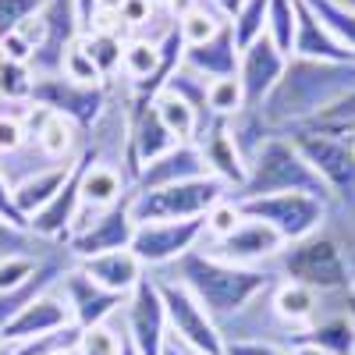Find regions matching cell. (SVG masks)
I'll return each instance as SVG.
<instances>
[{
    "label": "cell",
    "instance_id": "obj_3",
    "mask_svg": "<svg viewBox=\"0 0 355 355\" xmlns=\"http://www.w3.org/2000/svg\"><path fill=\"white\" fill-rule=\"evenodd\" d=\"M277 192H302L334 206L327 185L320 182V174L309 167V160L299 153V146L288 135H270L249 157V178L231 199H259V196H277Z\"/></svg>",
    "mask_w": 355,
    "mask_h": 355
},
{
    "label": "cell",
    "instance_id": "obj_26",
    "mask_svg": "<svg viewBox=\"0 0 355 355\" xmlns=\"http://www.w3.org/2000/svg\"><path fill=\"white\" fill-rule=\"evenodd\" d=\"M71 171H75V160L71 164H53V167H43V171H36V174H28L25 182H18L15 189H11V196H15V206L18 210L33 220V214H40L43 206L61 192V185L71 178Z\"/></svg>",
    "mask_w": 355,
    "mask_h": 355
},
{
    "label": "cell",
    "instance_id": "obj_52",
    "mask_svg": "<svg viewBox=\"0 0 355 355\" xmlns=\"http://www.w3.org/2000/svg\"><path fill=\"white\" fill-rule=\"evenodd\" d=\"M348 139H352V146H355V132H352V135H348Z\"/></svg>",
    "mask_w": 355,
    "mask_h": 355
},
{
    "label": "cell",
    "instance_id": "obj_51",
    "mask_svg": "<svg viewBox=\"0 0 355 355\" xmlns=\"http://www.w3.org/2000/svg\"><path fill=\"white\" fill-rule=\"evenodd\" d=\"M0 355H15V348H11V345H4V341H0Z\"/></svg>",
    "mask_w": 355,
    "mask_h": 355
},
{
    "label": "cell",
    "instance_id": "obj_16",
    "mask_svg": "<svg viewBox=\"0 0 355 355\" xmlns=\"http://www.w3.org/2000/svg\"><path fill=\"white\" fill-rule=\"evenodd\" d=\"M68 323H75V320H71L64 299L57 295V284H53L50 291L36 295V299L28 302L4 331H0V341L15 348V345H25V341H33V338H43V334L61 331V327H68Z\"/></svg>",
    "mask_w": 355,
    "mask_h": 355
},
{
    "label": "cell",
    "instance_id": "obj_6",
    "mask_svg": "<svg viewBox=\"0 0 355 355\" xmlns=\"http://www.w3.org/2000/svg\"><path fill=\"white\" fill-rule=\"evenodd\" d=\"M288 139L299 146V153L309 160V167L327 185L334 206L331 210L355 214V146L348 135H327V132H288Z\"/></svg>",
    "mask_w": 355,
    "mask_h": 355
},
{
    "label": "cell",
    "instance_id": "obj_48",
    "mask_svg": "<svg viewBox=\"0 0 355 355\" xmlns=\"http://www.w3.org/2000/svg\"><path fill=\"white\" fill-rule=\"evenodd\" d=\"M288 355H331V352H323V348H316V345H291Z\"/></svg>",
    "mask_w": 355,
    "mask_h": 355
},
{
    "label": "cell",
    "instance_id": "obj_36",
    "mask_svg": "<svg viewBox=\"0 0 355 355\" xmlns=\"http://www.w3.org/2000/svg\"><path fill=\"white\" fill-rule=\"evenodd\" d=\"M57 249H61L57 242H43L33 231L0 220V259H8V256H50Z\"/></svg>",
    "mask_w": 355,
    "mask_h": 355
},
{
    "label": "cell",
    "instance_id": "obj_17",
    "mask_svg": "<svg viewBox=\"0 0 355 355\" xmlns=\"http://www.w3.org/2000/svg\"><path fill=\"white\" fill-rule=\"evenodd\" d=\"M196 146H199V153H202V160H206V171H210L217 182H224V185L231 189V196L245 185L249 164H245V157L239 153V146H234V139H231V132H227V121L214 117V121L199 132Z\"/></svg>",
    "mask_w": 355,
    "mask_h": 355
},
{
    "label": "cell",
    "instance_id": "obj_22",
    "mask_svg": "<svg viewBox=\"0 0 355 355\" xmlns=\"http://www.w3.org/2000/svg\"><path fill=\"white\" fill-rule=\"evenodd\" d=\"M239 43H234V33H231V21L220 28V33L214 40H206L199 46H185L182 53V64L196 75H202L206 82H214V78H231V75H239Z\"/></svg>",
    "mask_w": 355,
    "mask_h": 355
},
{
    "label": "cell",
    "instance_id": "obj_15",
    "mask_svg": "<svg viewBox=\"0 0 355 355\" xmlns=\"http://www.w3.org/2000/svg\"><path fill=\"white\" fill-rule=\"evenodd\" d=\"M132 234H135V220L128 217V202H117L110 210H103L89 227H82L78 234L64 239V249L78 263V259H93V256H103V252L128 249Z\"/></svg>",
    "mask_w": 355,
    "mask_h": 355
},
{
    "label": "cell",
    "instance_id": "obj_18",
    "mask_svg": "<svg viewBox=\"0 0 355 355\" xmlns=\"http://www.w3.org/2000/svg\"><path fill=\"white\" fill-rule=\"evenodd\" d=\"M284 68H288V57L266 36H259L256 43H249L242 50V57H239V82L245 89V103L249 107H259L266 96H270V89L281 82Z\"/></svg>",
    "mask_w": 355,
    "mask_h": 355
},
{
    "label": "cell",
    "instance_id": "obj_34",
    "mask_svg": "<svg viewBox=\"0 0 355 355\" xmlns=\"http://www.w3.org/2000/svg\"><path fill=\"white\" fill-rule=\"evenodd\" d=\"M309 132H327V135H352L355 132V89H348V93L341 100H334L327 110H320L309 125H302ZM299 132V128H295Z\"/></svg>",
    "mask_w": 355,
    "mask_h": 355
},
{
    "label": "cell",
    "instance_id": "obj_27",
    "mask_svg": "<svg viewBox=\"0 0 355 355\" xmlns=\"http://www.w3.org/2000/svg\"><path fill=\"white\" fill-rule=\"evenodd\" d=\"M295 345H316L331 355H355V320L348 309H338L331 316H320L313 327H306Z\"/></svg>",
    "mask_w": 355,
    "mask_h": 355
},
{
    "label": "cell",
    "instance_id": "obj_30",
    "mask_svg": "<svg viewBox=\"0 0 355 355\" xmlns=\"http://www.w3.org/2000/svg\"><path fill=\"white\" fill-rule=\"evenodd\" d=\"M125 40L121 33H110V28H93V33L78 36L82 50L89 53V61L100 68V75L110 82L117 71H121V53H125Z\"/></svg>",
    "mask_w": 355,
    "mask_h": 355
},
{
    "label": "cell",
    "instance_id": "obj_7",
    "mask_svg": "<svg viewBox=\"0 0 355 355\" xmlns=\"http://www.w3.org/2000/svg\"><path fill=\"white\" fill-rule=\"evenodd\" d=\"M239 210L249 217V220H263L270 224L284 245L291 242H302L309 234L323 231L327 224V214L331 206L316 199V196H302V192H277V196H259V199H234Z\"/></svg>",
    "mask_w": 355,
    "mask_h": 355
},
{
    "label": "cell",
    "instance_id": "obj_5",
    "mask_svg": "<svg viewBox=\"0 0 355 355\" xmlns=\"http://www.w3.org/2000/svg\"><path fill=\"white\" fill-rule=\"evenodd\" d=\"M227 196L231 189L217 182L214 174H206V178H192V182H178L150 192H128L125 202L135 224H150V220H199Z\"/></svg>",
    "mask_w": 355,
    "mask_h": 355
},
{
    "label": "cell",
    "instance_id": "obj_4",
    "mask_svg": "<svg viewBox=\"0 0 355 355\" xmlns=\"http://www.w3.org/2000/svg\"><path fill=\"white\" fill-rule=\"evenodd\" d=\"M270 270L281 281H295V284L313 288L316 295H345L355 284L352 266H348L341 245L327 231H316L302 242L284 245L277 252V259L270 263Z\"/></svg>",
    "mask_w": 355,
    "mask_h": 355
},
{
    "label": "cell",
    "instance_id": "obj_19",
    "mask_svg": "<svg viewBox=\"0 0 355 355\" xmlns=\"http://www.w3.org/2000/svg\"><path fill=\"white\" fill-rule=\"evenodd\" d=\"M82 167H85V150H82V157L75 160V171H71L68 182L61 185V192H57V196L43 206V210L33 214V220H28V231H33L36 239L64 245L68 231H71V224H75V214H78V206H82V196H78Z\"/></svg>",
    "mask_w": 355,
    "mask_h": 355
},
{
    "label": "cell",
    "instance_id": "obj_46",
    "mask_svg": "<svg viewBox=\"0 0 355 355\" xmlns=\"http://www.w3.org/2000/svg\"><path fill=\"white\" fill-rule=\"evenodd\" d=\"M75 4H78V25H82V36H85L89 28H93V18L103 11L107 0H75Z\"/></svg>",
    "mask_w": 355,
    "mask_h": 355
},
{
    "label": "cell",
    "instance_id": "obj_29",
    "mask_svg": "<svg viewBox=\"0 0 355 355\" xmlns=\"http://www.w3.org/2000/svg\"><path fill=\"white\" fill-rule=\"evenodd\" d=\"M224 25H227V18L210 4V0H196L185 15H178V36H182L185 46H199L206 40H214Z\"/></svg>",
    "mask_w": 355,
    "mask_h": 355
},
{
    "label": "cell",
    "instance_id": "obj_35",
    "mask_svg": "<svg viewBox=\"0 0 355 355\" xmlns=\"http://www.w3.org/2000/svg\"><path fill=\"white\" fill-rule=\"evenodd\" d=\"M266 11H270V0H242V8L231 18V33L239 50H245L266 33Z\"/></svg>",
    "mask_w": 355,
    "mask_h": 355
},
{
    "label": "cell",
    "instance_id": "obj_20",
    "mask_svg": "<svg viewBox=\"0 0 355 355\" xmlns=\"http://www.w3.org/2000/svg\"><path fill=\"white\" fill-rule=\"evenodd\" d=\"M206 160L199 153L196 142H178L174 150H167L164 157H157L153 164H146L135 178L132 192H150V189H164V185H178V182H192V178H206Z\"/></svg>",
    "mask_w": 355,
    "mask_h": 355
},
{
    "label": "cell",
    "instance_id": "obj_39",
    "mask_svg": "<svg viewBox=\"0 0 355 355\" xmlns=\"http://www.w3.org/2000/svg\"><path fill=\"white\" fill-rule=\"evenodd\" d=\"M242 220H245V214L239 210V202H234V199L227 196V199H220V202L214 206V210L202 217L206 239H210V242H220V239H227V234H231L234 227H239Z\"/></svg>",
    "mask_w": 355,
    "mask_h": 355
},
{
    "label": "cell",
    "instance_id": "obj_41",
    "mask_svg": "<svg viewBox=\"0 0 355 355\" xmlns=\"http://www.w3.org/2000/svg\"><path fill=\"white\" fill-rule=\"evenodd\" d=\"M25 146H28V125H25V114L0 110V160H8V157L21 153Z\"/></svg>",
    "mask_w": 355,
    "mask_h": 355
},
{
    "label": "cell",
    "instance_id": "obj_38",
    "mask_svg": "<svg viewBox=\"0 0 355 355\" xmlns=\"http://www.w3.org/2000/svg\"><path fill=\"white\" fill-rule=\"evenodd\" d=\"M121 345H125V327L117 331L114 320L107 323H96V327H85L78 334V355H121Z\"/></svg>",
    "mask_w": 355,
    "mask_h": 355
},
{
    "label": "cell",
    "instance_id": "obj_9",
    "mask_svg": "<svg viewBox=\"0 0 355 355\" xmlns=\"http://www.w3.org/2000/svg\"><path fill=\"white\" fill-rule=\"evenodd\" d=\"M33 103L50 110V114L68 117L82 132H93L110 107V82L107 85H82V82H71L64 75H36Z\"/></svg>",
    "mask_w": 355,
    "mask_h": 355
},
{
    "label": "cell",
    "instance_id": "obj_37",
    "mask_svg": "<svg viewBox=\"0 0 355 355\" xmlns=\"http://www.w3.org/2000/svg\"><path fill=\"white\" fill-rule=\"evenodd\" d=\"M302 4L331 28V33L348 46V53L355 57V11H348V8H341V4H334V0H302Z\"/></svg>",
    "mask_w": 355,
    "mask_h": 355
},
{
    "label": "cell",
    "instance_id": "obj_47",
    "mask_svg": "<svg viewBox=\"0 0 355 355\" xmlns=\"http://www.w3.org/2000/svg\"><path fill=\"white\" fill-rule=\"evenodd\" d=\"M210 4H214V8H217V11L227 18V21H231V18H234V11L242 8V0H210Z\"/></svg>",
    "mask_w": 355,
    "mask_h": 355
},
{
    "label": "cell",
    "instance_id": "obj_44",
    "mask_svg": "<svg viewBox=\"0 0 355 355\" xmlns=\"http://www.w3.org/2000/svg\"><path fill=\"white\" fill-rule=\"evenodd\" d=\"M0 220H8V224H15V227H25V231H28V217L15 206V196H11V185H8L4 171H0Z\"/></svg>",
    "mask_w": 355,
    "mask_h": 355
},
{
    "label": "cell",
    "instance_id": "obj_12",
    "mask_svg": "<svg viewBox=\"0 0 355 355\" xmlns=\"http://www.w3.org/2000/svg\"><path fill=\"white\" fill-rule=\"evenodd\" d=\"M25 125H28V142L36 146L46 164H71L85 150L89 135L75 121H68V117H61V114H50L36 103H28Z\"/></svg>",
    "mask_w": 355,
    "mask_h": 355
},
{
    "label": "cell",
    "instance_id": "obj_1",
    "mask_svg": "<svg viewBox=\"0 0 355 355\" xmlns=\"http://www.w3.org/2000/svg\"><path fill=\"white\" fill-rule=\"evenodd\" d=\"M348 89H355V61L331 64V61L288 57L281 82L270 89V96L256 110L277 135H288L295 128L309 125L320 110H327L334 100H341Z\"/></svg>",
    "mask_w": 355,
    "mask_h": 355
},
{
    "label": "cell",
    "instance_id": "obj_40",
    "mask_svg": "<svg viewBox=\"0 0 355 355\" xmlns=\"http://www.w3.org/2000/svg\"><path fill=\"white\" fill-rule=\"evenodd\" d=\"M61 75L71 78V82H82V85H107V78L100 75V68L89 61V53L82 50V43L75 40L64 53V64H61Z\"/></svg>",
    "mask_w": 355,
    "mask_h": 355
},
{
    "label": "cell",
    "instance_id": "obj_10",
    "mask_svg": "<svg viewBox=\"0 0 355 355\" xmlns=\"http://www.w3.org/2000/svg\"><path fill=\"white\" fill-rule=\"evenodd\" d=\"M117 320H121L125 338L139 355H164L171 327H167V309H164V299H160L157 277L146 274L135 284V291L125 299Z\"/></svg>",
    "mask_w": 355,
    "mask_h": 355
},
{
    "label": "cell",
    "instance_id": "obj_43",
    "mask_svg": "<svg viewBox=\"0 0 355 355\" xmlns=\"http://www.w3.org/2000/svg\"><path fill=\"white\" fill-rule=\"evenodd\" d=\"M43 4L46 0H0V40H4L8 33H15L21 21L40 15Z\"/></svg>",
    "mask_w": 355,
    "mask_h": 355
},
{
    "label": "cell",
    "instance_id": "obj_31",
    "mask_svg": "<svg viewBox=\"0 0 355 355\" xmlns=\"http://www.w3.org/2000/svg\"><path fill=\"white\" fill-rule=\"evenodd\" d=\"M295 28H299V0H270L266 11V40H270L284 57L295 50Z\"/></svg>",
    "mask_w": 355,
    "mask_h": 355
},
{
    "label": "cell",
    "instance_id": "obj_2",
    "mask_svg": "<svg viewBox=\"0 0 355 355\" xmlns=\"http://www.w3.org/2000/svg\"><path fill=\"white\" fill-rule=\"evenodd\" d=\"M160 274L178 281V284H185L217 323L231 320L239 309H245L259 291L274 288L281 281L270 266H234V263L210 256L206 249L185 252L178 263L164 266Z\"/></svg>",
    "mask_w": 355,
    "mask_h": 355
},
{
    "label": "cell",
    "instance_id": "obj_11",
    "mask_svg": "<svg viewBox=\"0 0 355 355\" xmlns=\"http://www.w3.org/2000/svg\"><path fill=\"white\" fill-rule=\"evenodd\" d=\"M202 239H206L202 217L199 220H150V224H135L128 249L135 252V259L146 270H164L185 252H192Z\"/></svg>",
    "mask_w": 355,
    "mask_h": 355
},
{
    "label": "cell",
    "instance_id": "obj_8",
    "mask_svg": "<svg viewBox=\"0 0 355 355\" xmlns=\"http://www.w3.org/2000/svg\"><path fill=\"white\" fill-rule=\"evenodd\" d=\"M157 288H160V299H164V309H167L171 338L178 345L192 348L196 355H224V338H220L217 320L206 313V306L196 295L185 284H178L164 274H157Z\"/></svg>",
    "mask_w": 355,
    "mask_h": 355
},
{
    "label": "cell",
    "instance_id": "obj_25",
    "mask_svg": "<svg viewBox=\"0 0 355 355\" xmlns=\"http://www.w3.org/2000/svg\"><path fill=\"white\" fill-rule=\"evenodd\" d=\"M320 299H323V295H316V291L306 288V284H295V281H277V284L270 288V306H274V313L288 323V327L299 331V334L320 320Z\"/></svg>",
    "mask_w": 355,
    "mask_h": 355
},
{
    "label": "cell",
    "instance_id": "obj_49",
    "mask_svg": "<svg viewBox=\"0 0 355 355\" xmlns=\"http://www.w3.org/2000/svg\"><path fill=\"white\" fill-rule=\"evenodd\" d=\"M121 355H139V352H135V348L128 345V338H125V345H121Z\"/></svg>",
    "mask_w": 355,
    "mask_h": 355
},
{
    "label": "cell",
    "instance_id": "obj_45",
    "mask_svg": "<svg viewBox=\"0 0 355 355\" xmlns=\"http://www.w3.org/2000/svg\"><path fill=\"white\" fill-rule=\"evenodd\" d=\"M224 355H288V348L270 341H224Z\"/></svg>",
    "mask_w": 355,
    "mask_h": 355
},
{
    "label": "cell",
    "instance_id": "obj_32",
    "mask_svg": "<svg viewBox=\"0 0 355 355\" xmlns=\"http://www.w3.org/2000/svg\"><path fill=\"white\" fill-rule=\"evenodd\" d=\"M249 103H245V89L239 82V75L231 78H214L210 89H206V114L210 117H220V121H231L234 114H242Z\"/></svg>",
    "mask_w": 355,
    "mask_h": 355
},
{
    "label": "cell",
    "instance_id": "obj_23",
    "mask_svg": "<svg viewBox=\"0 0 355 355\" xmlns=\"http://www.w3.org/2000/svg\"><path fill=\"white\" fill-rule=\"evenodd\" d=\"M75 266L89 281H96L100 288L121 295V299H128V295L135 291V284L146 277V266L135 259L132 249H117V252H103V256H93V259H78Z\"/></svg>",
    "mask_w": 355,
    "mask_h": 355
},
{
    "label": "cell",
    "instance_id": "obj_50",
    "mask_svg": "<svg viewBox=\"0 0 355 355\" xmlns=\"http://www.w3.org/2000/svg\"><path fill=\"white\" fill-rule=\"evenodd\" d=\"M334 4H341V8H348V11H355V0H334Z\"/></svg>",
    "mask_w": 355,
    "mask_h": 355
},
{
    "label": "cell",
    "instance_id": "obj_42",
    "mask_svg": "<svg viewBox=\"0 0 355 355\" xmlns=\"http://www.w3.org/2000/svg\"><path fill=\"white\" fill-rule=\"evenodd\" d=\"M43 259L46 256H8V259H0V295L28 284V277L40 270Z\"/></svg>",
    "mask_w": 355,
    "mask_h": 355
},
{
    "label": "cell",
    "instance_id": "obj_21",
    "mask_svg": "<svg viewBox=\"0 0 355 355\" xmlns=\"http://www.w3.org/2000/svg\"><path fill=\"white\" fill-rule=\"evenodd\" d=\"M128 192H132V185H128V178L121 174V167L100 164L96 150L85 146V167H82V182H78L82 202L93 206V210H110V206L125 202Z\"/></svg>",
    "mask_w": 355,
    "mask_h": 355
},
{
    "label": "cell",
    "instance_id": "obj_14",
    "mask_svg": "<svg viewBox=\"0 0 355 355\" xmlns=\"http://www.w3.org/2000/svg\"><path fill=\"white\" fill-rule=\"evenodd\" d=\"M284 249V239L263 220H242L234 227L227 239L220 242H210V256L224 259V263H234V266H270L277 259V252Z\"/></svg>",
    "mask_w": 355,
    "mask_h": 355
},
{
    "label": "cell",
    "instance_id": "obj_28",
    "mask_svg": "<svg viewBox=\"0 0 355 355\" xmlns=\"http://www.w3.org/2000/svg\"><path fill=\"white\" fill-rule=\"evenodd\" d=\"M153 110H157V117L164 121V128H167L178 142H196V139H199V132H202V114H199L192 103H185L182 96L157 93Z\"/></svg>",
    "mask_w": 355,
    "mask_h": 355
},
{
    "label": "cell",
    "instance_id": "obj_33",
    "mask_svg": "<svg viewBox=\"0 0 355 355\" xmlns=\"http://www.w3.org/2000/svg\"><path fill=\"white\" fill-rule=\"evenodd\" d=\"M33 85H36L33 68L0 57V100L11 107H28L33 103Z\"/></svg>",
    "mask_w": 355,
    "mask_h": 355
},
{
    "label": "cell",
    "instance_id": "obj_13",
    "mask_svg": "<svg viewBox=\"0 0 355 355\" xmlns=\"http://www.w3.org/2000/svg\"><path fill=\"white\" fill-rule=\"evenodd\" d=\"M57 295L64 299L71 320L78 323L82 331H85V327H96V323L114 320L117 313H121V306H125L121 295H114V291L100 288L96 281H89L75 263L68 266V274L57 281Z\"/></svg>",
    "mask_w": 355,
    "mask_h": 355
},
{
    "label": "cell",
    "instance_id": "obj_24",
    "mask_svg": "<svg viewBox=\"0 0 355 355\" xmlns=\"http://www.w3.org/2000/svg\"><path fill=\"white\" fill-rule=\"evenodd\" d=\"M291 57H302V61H331V64L355 61V57L348 53V46L302 4V0H299V28H295V50H291Z\"/></svg>",
    "mask_w": 355,
    "mask_h": 355
}]
</instances>
